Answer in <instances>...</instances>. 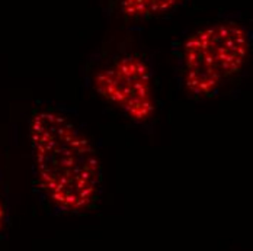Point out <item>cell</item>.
Instances as JSON below:
<instances>
[{"instance_id": "cell-1", "label": "cell", "mask_w": 253, "mask_h": 251, "mask_svg": "<svg viewBox=\"0 0 253 251\" xmlns=\"http://www.w3.org/2000/svg\"><path fill=\"white\" fill-rule=\"evenodd\" d=\"M29 138L35 187L63 214L95 209L102 190L98 151L66 113L44 108L32 112Z\"/></svg>"}, {"instance_id": "cell-2", "label": "cell", "mask_w": 253, "mask_h": 251, "mask_svg": "<svg viewBox=\"0 0 253 251\" xmlns=\"http://www.w3.org/2000/svg\"><path fill=\"white\" fill-rule=\"evenodd\" d=\"M251 48L246 28L218 22L200 29L182 48V81L195 98H210L242 73Z\"/></svg>"}, {"instance_id": "cell-3", "label": "cell", "mask_w": 253, "mask_h": 251, "mask_svg": "<svg viewBox=\"0 0 253 251\" xmlns=\"http://www.w3.org/2000/svg\"><path fill=\"white\" fill-rule=\"evenodd\" d=\"M92 87L108 105L126 118L146 122L156 110L153 75L147 63L137 55H118L95 73Z\"/></svg>"}, {"instance_id": "cell-4", "label": "cell", "mask_w": 253, "mask_h": 251, "mask_svg": "<svg viewBox=\"0 0 253 251\" xmlns=\"http://www.w3.org/2000/svg\"><path fill=\"white\" fill-rule=\"evenodd\" d=\"M183 0H121V12L126 19H149L170 12Z\"/></svg>"}, {"instance_id": "cell-5", "label": "cell", "mask_w": 253, "mask_h": 251, "mask_svg": "<svg viewBox=\"0 0 253 251\" xmlns=\"http://www.w3.org/2000/svg\"><path fill=\"white\" fill-rule=\"evenodd\" d=\"M9 219V212H7V202L3 195H0V234L4 231V226Z\"/></svg>"}]
</instances>
